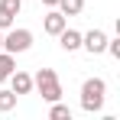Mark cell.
I'll return each mask as SVG.
<instances>
[{
  "instance_id": "1",
  "label": "cell",
  "mask_w": 120,
  "mask_h": 120,
  "mask_svg": "<svg viewBox=\"0 0 120 120\" xmlns=\"http://www.w3.org/2000/svg\"><path fill=\"white\" fill-rule=\"evenodd\" d=\"M104 94H107L104 78H88L84 84H81V110L98 114L101 107H104Z\"/></svg>"
},
{
  "instance_id": "2",
  "label": "cell",
  "mask_w": 120,
  "mask_h": 120,
  "mask_svg": "<svg viewBox=\"0 0 120 120\" xmlns=\"http://www.w3.org/2000/svg\"><path fill=\"white\" fill-rule=\"evenodd\" d=\"M33 88L42 94V101H62V81H59V75L52 71V68H39L36 75H33Z\"/></svg>"
},
{
  "instance_id": "3",
  "label": "cell",
  "mask_w": 120,
  "mask_h": 120,
  "mask_svg": "<svg viewBox=\"0 0 120 120\" xmlns=\"http://www.w3.org/2000/svg\"><path fill=\"white\" fill-rule=\"evenodd\" d=\"M29 45H33V33H29V29H13V26H10V33L3 36V52H10V55L26 52Z\"/></svg>"
},
{
  "instance_id": "4",
  "label": "cell",
  "mask_w": 120,
  "mask_h": 120,
  "mask_svg": "<svg viewBox=\"0 0 120 120\" xmlns=\"http://www.w3.org/2000/svg\"><path fill=\"white\" fill-rule=\"evenodd\" d=\"M104 45H107V36H104L101 29H91V33H84V36H81V49H88L91 55H101V52H104Z\"/></svg>"
},
{
  "instance_id": "5",
  "label": "cell",
  "mask_w": 120,
  "mask_h": 120,
  "mask_svg": "<svg viewBox=\"0 0 120 120\" xmlns=\"http://www.w3.org/2000/svg\"><path fill=\"white\" fill-rule=\"evenodd\" d=\"M65 26H68V16L59 13V10H49V13H45V20H42V29H45L49 36H59Z\"/></svg>"
},
{
  "instance_id": "6",
  "label": "cell",
  "mask_w": 120,
  "mask_h": 120,
  "mask_svg": "<svg viewBox=\"0 0 120 120\" xmlns=\"http://www.w3.org/2000/svg\"><path fill=\"white\" fill-rule=\"evenodd\" d=\"M7 81L13 84L10 91H13L16 98H20V94H29V91H33V75H26V71H16V68H13V75H10Z\"/></svg>"
},
{
  "instance_id": "7",
  "label": "cell",
  "mask_w": 120,
  "mask_h": 120,
  "mask_svg": "<svg viewBox=\"0 0 120 120\" xmlns=\"http://www.w3.org/2000/svg\"><path fill=\"white\" fill-rule=\"evenodd\" d=\"M59 45L65 49V52H75V49H81V33H75V29H62L59 33Z\"/></svg>"
},
{
  "instance_id": "8",
  "label": "cell",
  "mask_w": 120,
  "mask_h": 120,
  "mask_svg": "<svg viewBox=\"0 0 120 120\" xmlns=\"http://www.w3.org/2000/svg\"><path fill=\"white\" fill-rule=\"evenodd\" d=\"M55 7H59V13H65V16H78L81 10H84V0H59Z\"/></svg>"
},
{
  "instance_id": "9",
  "label": "cell",
  "mask_w": 120,
  "mask_h": 120,
  "mask_svg": "<svg viewBox=\"0 0 120 120\" xmlns=\"http://www.w3.org/2000/svg\"><path fill=\"white\" fill-rule=\"evenodd\" d=\"M13 75V55L10 52H0V84Z\"/></svg>"
},
{
  "instance_id": "10",
  "label": "cell",
  "mask_w": 120,
  "mask_h": 120,
  "mask_svg": "<svg viewBox=\"0 0 120 120\" xmlns=\"http://www.w3.org/2000/svg\"><path fill=\"white\" fill-rule=\"evenodd\" d=\"M49 117H52V120H71V110H68V104H59V101H52V110H49Z\"/></svg>"
},
{
  "instance_id": "11",
  "label": "cell",
  "mask_w": 120,
  "mask_h": 120,
  "mask_svg": "<svg viewBox=\"0 0 120 120\" xmlns=\"http://www.w3.org/2000/svg\"><path fill=\"white\" fill-rule=\"evenodd\" d=\"M16 107V94L13 91H0V110L7 114V110H13Z\"/></svg>"
},
{
  "instance_id": "12",
  "label": "cell",
  "mask_w": 120,
  "mask_h": 120,
  "mask_svg": "<svg viewBox=\"0 0 120 120\" xmlns=\"http://www.w3.org/2000/svg\"><path fill=\"white\" fill-rule=\"evenodd\" d=\"M0 7H3V10H10V13L16 16V13L23 10V0H0Z\"/></svg>"
},
{
  "instance_id": "13",
  "label": "cell",
  "mask_w": 120,
  "mask_h": 120,
  "mask_svg": "<svg viewBox=\"0 0 120 120\" xmlns=\"http://www.w3.org/2000/svg\"><path fill=\"white\" fill-rule=\"evenodd\" d=\"M13 20H16V16H13L10 10H3V7H0V29H10V26H13Z\"/></svg>"
},
{
  "instance_id": "14",
  "label": "cell",
  "mask_w": 120,
  "mask_h": 120,
  "mask_svg": "<svg viewBox=\"0 0 120 120\" xmlns=\"http://www.w3.org/2000/svg\"><path fill=\"white\" fill-rule=\"evenodd\" d=\"M42 3H45V7H55V3H59V0H42Z\"/></svg>"
},
{
  "instance_id": "15",
  "label": "cell",
  "mask_w": 120,
  "mask_h": 120,
  "mask_svg": "<svg viewBox=\"0 0 120 120\" xmlns=\"http://www.w3.org/2000/svg\"><path fill=\"white\" fill-rule=\"evenodd\" d=\"M0 49H3V36H0Z\"/></svg>"
}]
</instances>
